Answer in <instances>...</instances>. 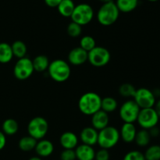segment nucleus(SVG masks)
I'll return each mask as SVG.
<instances>
[{
  "label": "nucleus",
  "mask_w": 160,
  "mask_h": 160,
  "mask_svg": "<svg viewBox=\"0 0 160 160\" xmlns=\"http://www.w3.org/2000/svg\"><path fill=\"white\" fill-rule=\"evenodd\" d=\"M141 108L134 100H128L121 105L120 108V117L123 122L134 123L137 121Z\"/></svg>",
  "instance_id": "nucleus-8"
},
{
  "label": "nucleus",
  "mask_w": 160,
  "mask_h": 160,
  "mask_svg": "<svg viewBox=\"0 0 160 160\" xmlns=\"http://www.w3.org/2000/svg\"><path fill=\"white\" fill-rule=\"evenodd\" d=\"M123 160H146L144 153L138 150H133L128 152L123 157Z\"/></svg>",
  "instance_id": "nucleus-32"
},
{
  "label": "nucleus",
  "mask_w": 160,
  "mask_h": 160,
  "mask_svg": "<svg viewBox=\"0 0 160 160\" xmlns=\"http://www.w3.org/2000/svg\"><path fill=\"white\" fill-rule=\"evenodd\" d=\"M48 72L52 79L57 83H63L70 78L71 69L67 61L62 59H56L50 62Z\"/></svg>",
  "instance_id": "nucleus-2"
},
{
  "label": "nucleus",
  "mask_w": 160,
  "mask_h": 160,
  "mask_svg": "<svg viewBox=\"0 0 160 160\" xmlns=\"http://www.w3.org/2000/svg\"><path fill=\"white\" fill-rule=\"evenodd\" d=\"M120 13L114 2L103 3L97 13V20L102 26H110L117 21Z\"/></svg>",
  "instance_id": "nucleus-3"
},
{
  "label": "nucleus",
  "mask_w": 160,
  "mask_h": 160,
  "mask_svg": "<svg viewBox=\"0 0 160 160\" xmlns=\"http://www.w3.org/2000/svg\"><path fill=\"white\" fill-rule=\"evenodd\" d=\"M102 98L95 92H88L83 94L78 101L80 111L85 115L95 114L101 109Z\"/></svg>",
  "instance_id": "nucleus-1"
},
{
  "label": "nucleus",
  "mask_w": 160,
  "mask_h": 160,
  "mask_svg": "<svg viewBox=\"0 0 160 160\" xmlns=\"http://www.w3.org/2000/svg\"><path fill=\"white\" fill-rule=\"evenodd\" d=\"M98 1L102 2V3H109V2L112 1V0H98Z\"/></svg>",
  "instance_id": "nucleus-40"
},
{
  "label": "nucleus",
  "mask_w": 160,
  "mask_h": 160,
  "mask_svg": "<svg viewBox=\"0 0 160 160\" xmlns=\"http://www.w3.org/2000/svg\"><path fill=\"white\" fill-rule=\"evenodd\" d=\"M153 108H154L155 111H156L158 116H159V119H160V99H159L158 100H156Z\"/></svg>",
  "instance_id": "nucleus-38"
},
{
  "label": "nucleus",
  "mask_w": 160,
  "mask_h": 160,
  "mask_svg": "<svg viewBox=\"0 0 160 160\" xmlns=\"http://www.w3.org/2000/svg\"><path fill=\"white\" fill-rule=\"evenodd\" d=\"M44 1H45V4L48 6L52 8H55L57 7L58 5L61 3L62 0H44Z\"/></svg>",
  "instance_id": "nucleus-36"
},
{
  "label": "nucleus",
  "mask_w": 160,
  "mask_h": 160,
  "mask_svg": "<svg viewBox=\"0 0 160 160\" xmlns=\"http://www.w3.org/2000/svg\"><path fill=\"white\" fill-rule=\"evenodd\" d=\"M75 6L76 5L73 0H62L56 8L61 16L64 17H70L74 10Z\"/></svg>",
  "instance_id": "nucleus-19"
},
{
  "label": "nucleus",
  "mask_w": 160,
  "mask_h": 160,
  "mask_svg": "<svg viewBox=\"0 0 160 160\" xmlns=\"http://www.w3.org/2000/svg\"><path fill=\"white\" fill-rule=\"evenodd\" d=\"M13 57L11 45L7 42H0V63L7 64Z\"/></svg>",
  "instance_id": "nucleus-22"
},
{
  "label": "nucleus",
  "mask_w": 160,
  "mask_h": 160,
  "mask_svg": "<svg viewBox=\"0 0 160 160\" xmlns=\"http://www.w3.org/2000/svg\"><path fill=\"white\" fill-rule=\"evenodd\" d=\"M145 158L146 160H160V145L152 144L145 150Z\"/></svg>",
  "instance_id": "nucleus-28"
},
{
  "label": "nucleus",
  "mask_w": 160,
  "mask_h": 160,
  "mask_svg": "<svg viewBox=\"0 0 160 160\" xmlns=\"http://www.w3.org/2000/svg\"><path fill=\"white\" fill-rule=\"evenodd\" d=\"M159 121V117L155 111L154 108H148L140 110L136 122H138L142 129L149 130L157 125Z\"/></svg>",
  "instance_id": "nucleus-9"
},
{
  "label": "nucleus",
  "mask_w": 160,
  "mask_h": 160,
  "mask_svg": "<svg viewBox=\"0 0 160 160\" xmlns=\"http://www.w3.org/2000/svg\"><path fill=\"white\" fill-rule=\"evenodd\" d=\"M60 160H76L74 149H63L60 153Z\"/></svg>",
  "instance_id": "nucleus-33"
},
{
  "label": "nucleus",
  "mask_w": 160,
  "mask_h": 160,
  "mask_svg": "<svg viewBox=\"0 0 160 160\" xmlns=\"http://www.w3.org/2000/svg\"><path fill=\"white\" fill-rule=\"evenodd\" d=\"M98 131L92 126L84 127L80 133V139L82 144L94 146L98 141Z\"/></svg>",
  "instance_id": "nucleus-13"
},
{
  "label": "nucleus",
  "mask_w": 160,
  "mask_h": 160,
  "mask_svg": "<svg viewBox=\"0 0 160 160\" xmlns=\"http://www.w3.org/2000/svg\"><path fill=\"white\" fill-rule=\"evenodd\" d=\"M151 138L148 130L142 129L139 131H137L135 138H134V142L139 147H147L149 144Z\"/></svg>",
  "instance_id": "nucleus-24"
},
{
  "label": "nucleus",
  "mask_w": 160,
  "mask_h": 160,
  "mask_svg": "<svg viewBox=\"0 0 160 160\" xmlns=\"http://www.w3.org/2000/svg\"><path fill=\"white\" fill-rule=\"evenodd\" d=\"M149 132V134L151 136V137H157L160 135V129L159 127H157V125L152 127V128L148 130Z\"/></svg>",
  "instance_id": "nucleus-35"
},
{
  "label": "nucleus",
  "mask_w": 160,
  "mask_h": 160,
  "mask_svg": "<svg viewBox=\"0 0 160 160\" xmlns=\"http://www.w3.org/2000/svg\"><path fill=\"white\" fill-rule=\"evenodd\" d=\"M74 150L78 160H95V151L92 146L81 144L77 146Z\"/></svg>",
  "instance_id": "nucleus-16"
},
{
  "label": "nucleus",
  "mask_w": 160,
  "mask_h": 160,
  "mask_svg": "<svg viewBox=\"0 0 160 160\" xmlns=\"http://www.w3.org/2000/svg\"><path fill=\"white\" fill-rule=\"evenodd\" d=\"M117 105H118V103L114 97H106L104 98H102L101 109L106 111L108 114L113 112L117 108Z\"/></svg>",
  "instance_id": "nucleus-27"
},
{
  "label": "nucleus",
  "mask_w": 160,
  "mask_h": 160,
  "mask_svg": "<svg viewBox=\"0 0 160 160\" xmlns=\"http://www.w3.org/2000/svg\"><path fill=\"white\" fill-rule=\"evenodd\" d=\"M96 46V42H95V39L92 36L85 35L83 36L80 41V47L87 51L88 53L89 51L94 49Z\"/></svg>",
  "instance_id": "nucleus-29"
},
{
  "label": "nucleus",
  "mask_w": 160,
  "mask_h": 160,
  "mask_svg": "<svg viewBox=\"0 0 160 160\" xmlns=\"http://www.w3.org/2000/svg\"><path fill=\"white\" fill-rule=\"evenodd\" d=\"M11 48H12L13 56H16L18 59L26 56L28 48H27L26 44L23 41L17 40L13 42L11 45Z\"/></svg>",
  "instance_id": "nucleus-25"
},
{
  "label": "nucleus",
  "mask_w": 160,
  "mask_h": 160,
  "mask_svg": "<svg viewBox=\"0 0 160 160\" xmlns=\"http://www.w3.org/2000/svg\"><path fill=\"white\" fill-rule=\"evenodd\" d=\"M111 55L109 50L102 46H95L88 53V61L94 67L106 66L110 61Z\"/></svg>",
  "instance_id": "nucleus-7"
},
{
  "label": "nucleus",
  "mask_w": 160,
  "mask_h": 160,
  "mask_svg": "<svg viewBox=\"0 0 160 160\" xmlns=\"http://www.w3.org/2000/svg\"><path fill=\"white\" fill-rule=\"evenodd\" d=\"M136 89H137L131 83H123L119 88V93L122 97H134Z\"/></svg>",
  "instance_id": "nucleus-30"
},
{
  "label": "nucleus",
  "mask_w": 160,
  "mask_h": 160,
  "mask_svg": "<svg viewBox=\"0 0 160 160\" xmlns=\"http://www.w3.org/2000/svg\"><path fill=\"white\" fill-rule=\"evenodd\" d=\"M110 155L107 149L101 148L95 152V160H109Z\"/></svg>",
  "instance_id": "nucleus-34"
},
{
  "label": "nucleus",
  "mask_w": 160,
  "mask_h": 160,
  "mask_svg": "<svg viewBox=\"0 0 160 160\" xmlns=\"http://www.w3.org/2000/svg\"><path fill=\"white\" fill-rule=\"evenodd\" d=\"M120 139V131L114 126H106L98 131L97 144L101 148L109 149L115 147Z\"/></svg>",
  "instance_id": "nucleus-4"
},
{
  "label": "nucleus",
  "mask_w": 160,
  "mask_h": 160,
  "mask_svg": "<svg viewBox=\"0 0 160 160\" xmlns=\"http://www.w3.org/2000/svg\"><path fill=\"white\" fill-rule=\"evenodd\" d=\"M28 160H42V158L39 156H34L30 158Z\"/></svg>",
  "instance_id": "nucleus-39"
},
{
  "label": "nucleus",
  "mask_w": 160,
  "mask_h": 160,
  "mask_svg": "<svg viewBox=\"0 0 160 160\" xmlns=\"http://www.w3.org/2000/svg\"><path fill=\"white\" fill-rule=\"evenodd\" d=\"M136 133H137L136 126L134 123H130V122H124L120 130V138L125 143H131L134 141Z\"/></svg>",
  "instance_id": "nucleus-17"
},
{
  "label": "nucleus",
  "mask_w": 160,
  "mask_h": 160,
  "mask_svg": "<svg viewBox=\"0 0 160 160\" xmlns=\"http://www.w3.org/2000/svg\"><path fill=\"white\" fill-rule=\"evenodd\" d=\"M2 132L6 135L12 136V135L16 134L19 130V124L15 119H7L3 122Z\"/></svg>",
  "instance_id": "nucleus-26"
},
{
  "label": "nucleus",
  "mask_w": 160,
  "mask_h": 160,
  "mask_svg": "<svg viewBox=\"0 0 160 160\" xmlns=\"http://www.w3.org/2000/svg\"><path fill=\"white\" fill-rule=\"evenodd\" d=\"M33 67L34 71L38 72H42L48 70L50 62L48 58L45 55H38L32 61Z\"/></svg>",
  "instance_id": "nucleus-21"
},
{
  "label": "nucleus",
  "mask_w": 160,
  "mask_h": 160,
  "mask_svg": "<svg viewBox=\"0 0 160 160\" xmlns=\"http://www.w3.org/2000/svg\"><path fill=\"white\" fill-rule=\"evenodd\" d=\"M67 34L71 38H78L81 35L82 32V26L75 22L71 21L67 26Z\"/></svg>",
  "instance_id": "nucleus-31"
},
{
  "label": "nucleus",
  "mask_w": 160,
  "mask_h": 160,
  "mask_svg": "<svg viewBox=\"0 0 160 160\" xmlns=\"http://www.w3.org/2000/svg\"><path fill=\"white\" fill-rule=\"evenodd\" d=\"M48 131V123L46 119L41 116H36L30 120L28 125V135L37 141L46 136Z\"/></svg>",
  "instance_id": "nucleus-5"
},
{
  "label": "nucleus",
  "mask_w": 160,
  "mask_h": 160,
  "mask_svg": "<svg viewBox=\"0 0 160 160\" xmlns=\"http://www.w3.org/2000/svg\"><path fill=\"white\" fill-rule=\"evenodd\" d=\"M115 3L120 12L130 13L138 7V0H117Z\"/></svg>",
  "instance_id": "nucleus-20"
},
{
  "label": "nucleus",
  "mask_w": 160,
  "mask_h": 160,
  "mask_svg": "<svg viewBox=\"0 0 160 160\" xmlns=\"http://www.w3.org/2000/svg\"><path fill=\"white\" fill-rule=\"evenodd\" d=\"M109 114L106 111L100 109L95 114L92 115V127L97 130L98 131L106 128L109 125Z\"/></svg>",
  "instance_id": "nucleus-15"
},
{
  "label": "nucleus",
  "mask_w": 160,
  "mask_h": 160,
  "mask_svg": "<svg viewBox=\"0 0 160 160\" xmlns=\"http://www.w3.org/2000/svg\"><path fill=\"white\" fill-rule=\"evenodd\" d=\"M78 136L70 131L63 133L59 138V143L63 149H75L78 145Z\"/></svg>",
  "instance_id": "nucleus-18"
},
{
  "label": "nucleus",
  "mask_w": 160,
  "mask_h": 160,
  "mask_svg": "<svg viewBox=\"0 0 160 160\" xmlns=\"http://www.w3.org/2000/svg\"><path fill=\"white\" fill-rule=\"evenodd\" d=\"M93 17V8L87 3H81L75 6L70 18L72 21L78 24L81 26H84L90 23Z\"/></svg>",
  "instance_id": "nucleus-6"
},
{
  "label": "nucleus",
  "mask_w": 160,
  "mask_h": 160,
  "mask_svg": "<svg viewBox=\"0 0 160 160\" xmlns=\"http://www.w3.org/2000/svg\"><path fill=\"white\" fill-rule=\"evenodd\" d=\"M34 72L33 63L28 57L20 58L15 64L13 67V75L17 79L25 80L32 75Z\"/></svg>",
  "instance_id": "nucleus-10"
},
{
  "label": "nucleus",
  "mask_w": 160,
  "mask_h": 160,
  "mask_svg": "<svg viewBox=\"0 0 160 160\" xmlns=\"http://www.w3.org/2000/svg\"><path fill=\"white\" fill-rule=\"evenodd\" d=\"M37 142V140L34 139V137L31 136L30 135L23 136L19 141V148L21 151H23V152H31V151L34 150Z\"/></svg>",
  "instance_id": "nucleus-23"
},
{
  "label": "nucleus",
  "mask_w": 160,
  "mask_h": 160,
  "mask_svg": "<svg viewBox=\"0 0 160 160\" xmlns=\"http://www.w3.org/2000/svg\"><path fill=\"white\" fill-rule=\"evenodd\" d=\"M6 144V134L2 131H0V151L2 150Z\"/></svg>",
  "instance_id": "nucleus-37"
},
{
  "label": "nucleus",
  "mask_w": 160,
  "mask_h": 160,
  "mask_svg": "<svg viewBox=\"0 0 160 160\" xmlns=\"http://www.w3.org/2000/svg\"><path fill=\"white\" fill-rule=\"evenodd\" d=\"M148 1L152 2V3H155V2H157V1H159V0H148Z\"/></svg>",
  "instance_id": "nucleus-41"
},
{
  "label": "nucleus",
  "mask_w": 160,
  "mask_h": 160,
  "mask_svg": "<svg viewBox=\"0 0 160 160\" xmlns=\"http://www.w3.org/2000/svg\"><path fill=\"white\" fill-rule=\"evenodd\" d=\"M133 98L141 109L153 108L156 101V97H155L152 91L144 87L136 89Z\"/></svg>",
  "instance_id": "nucleus-11"
},
{
  "label": "nucleus",
  "mask_w": 160,
  "mask_h": 160,
  "mask_svg": "<svg viewBox=\"0 0 160 160\" xmlns=\"http://www.w3.org/2000/svg\"><path fill=\"white\" fill-rule=\"evenodd\" d=\"M38 156L41 158H46L50 156L54 152V145L51 141L46 139H42L38 141L34 148Z\"/></svg>",
  "instance_id": "nucleus-14"
},
{
  "label": "nucleus",
  "mask_w": 160,
  "mask_h": 160,
  "mask_svg": "<svg viewBox=\"0 0 160 160\" xmlns=\"http://www.w3.org/2000/svg\"><path fill=\"white\" fill-rule=\"evenodd\" d=\"M68 61L73 65H81L88 61V52L80 46L75 47L69 53Z\"/></svg>",
  "instance_id": "nucleus-12"
}]
</instances>
